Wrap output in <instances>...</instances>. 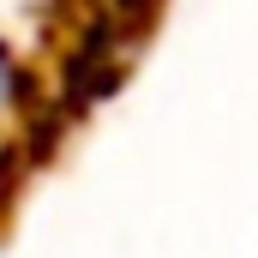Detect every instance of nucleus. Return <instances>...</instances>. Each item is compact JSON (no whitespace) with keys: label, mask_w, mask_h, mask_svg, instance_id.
Instances as JSON below:
<instances>
[{"label":"nucleus","mask_w":258,"mask_h":258,"mask_svg":"<svg viewBox=\"0 0 258 258\" xmlns=\"http://www.w3.org/2000/svg\"><path fill=\"white\" fill-rule=\"evenodd\" d=\"M24 120H30V78H24V60L12 54V42L0 36V150L18 144Z\"/></svg>","instance_id":"f257e3e1"}]
</instances>
